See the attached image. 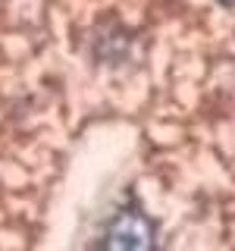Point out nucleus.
<instances>
[{
	"label": "nucleus",
	"mask_w": 235,
	"mask_h": 251,
	"mask_svg": "<svg viewBox=\"0 0 235 251\" xmlns=\"http://www.w3.org/2000/svg\"><path fill=\"white\" fill-rule=\"evenodd\" d=\"M100 242L110 248H151L157 242V226L138 207H125L107 223V232Z\"/></svg>",
	"instance_id": "f257e3e1"
},
{
	"label": "nucleus",
	"mask_w": 235,
	"mask_h": 251,
	"mask_svg": "<svg viewBox=\"0 0 235 251\" xmlns=\"http://www.w3.org/2000/svg\"><path fill=\"white\" fill-rule=\"evenodd\" d=\"M223 3H235V0H223Z\"/></svg>",
	"instance_id": "f03ea898"
}]
</instances>
